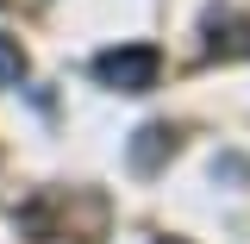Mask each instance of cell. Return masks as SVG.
Wrapping results in <instances>:
<instances>
[{
	"label": "cell",
	"instance_id": "1",
	"mask_svg": "<svg viewBox=\"0 0 250 244\" xmlns=\"http://www.w3.org/2000/svg\"><path fill=\"white\" fill-rule=\"evenodd\" d=\"M94 75L119 94H150L156 75H163V57H156V44H119V50L94 57Z\"/></svg>",
	"mask_w": 250,
	"mask_h": 244
},
{
	"label": "cell",
	"instance_id": "2",
	"mask_svg": "<svg viewBox=\"0 0 250 244\" xmlns=\"http://www.w3.org/2000/svg\"><path fill=\"white\" fill-rule=\"evenodd\" d=\"M213 44H207V50H213V57H250V19H213Z\"/></svg>",
	"mask_w": 250,
	"mask_h": 244
},
{
	"label": "cell",
	"instance_id": "3",
	"mask_svg": "<svg viewBox=\"0 0 250 244\" xmlns=\"http://www.w3.org/2000/svg\"><path fill=\"white\" fill-rule=\"evenodd\" d=\"M19 75H25V50H19L13 38H0V88H13Z\"/></svg>",
	"mask_w": 250,
	"mask_h": 244
},
{
	"label": "cell",
	"instance_id": "4",
	"mask_svg": "<svg viewBox=\"0 0 250 244\" xmlns=\"http://www.w3.org/2000/svg\"><path fill=\"white\" fill-rule=\"evenodd\" d=\"M163 244H182V238H163Z\"/></svg>",
	"mask_w": 250,
	"mask_h": 244
}]
</instances>
